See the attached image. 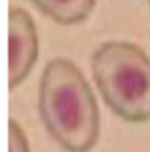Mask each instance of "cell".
<instances>
[{
    "instance_id": "2",
    "label": "cell",
    "mask_w": 150,
    "mask_h": 152,
    "mask_svg": "<svg viewBox=\"0 0 150 152\" xmlns=\"http://www.w3.org/2000/svg\"><path fill=\"white\" fill-rule=\"evenodd\" d=\"M91 71L103 102L128 123L150 121V58L138 45L109 40L91 55Z\"/></svg>"
},
{
    "instance_id": "3",
    "label": "cell",
    "mask_w": 150,
    "mask_h": 152,
    "mask_svg": "<svg viewBox=\"0 0 150 152\" xmlns=\"http://www.w3.org/2000/svg\"><path fill=\"white\" fill-rule=\"evenodd\" d=\"M9 55L7 81L9 89L18 87L34 68L38 58V33L33 16L21 9L9 10Z\"/></svg>"
},
{
    "instance_id": "4",
    "label": "cell",
    "mask_w": 150,
    "mask_h": 152,
    "mask_svg": "<svg viewBox=\"0 0 150 152\" xmlns=\"http://www.w3.org/2000/svg\"><path fill=\"white\" fill-rule=\"evenodd\" d=\"M33 4L51 21L60 25H77L88 19L96 0H31Z\"/></svg>"
},
{
    "instance_id": "6",
    "label": "cell",
    "mask_w": 150,
    "mask_h": 152,
    "mask_svg": "<svg viewBox=\"0 0 150 152\" xmlns=\"http://www.w3.org/2000/svg\"><path fill=\"white\" fill-rule=\"evenodd\" d=\"M147 3H149V4H150V0H147Z\"/></svg>"
},
{
    "instance_id": "5",
    "label": "cell",
    "mask_w": 150,
    "mask_h": 152,
    "mask_svg": "<svg viewBox=\"0 0 150 152\" xmlns=\"http://www.w3.org/2000/svg\"><path fill=\"white\" fill-rule=\"evenodd\" d=\"M9 152H31L25 132L15 120H9Z\"/></svg>"
},
{
    "instance_id": "1",
    "label": "cell",
    "mask_w": 150,
    "mask_h": 152,
    "mask_svg": "<svg viewBox=\"0 0 150 152\" xmlns=\"http://www.w3.org/2000/svg\"><path fill=\"white\" fill-rule=\"evenodd\" d=\"M38 112L53 140L66 152H90L100 136L96 96L81 69L66 58H54L43 69Z\"/></svg>"
}]
</instances>
